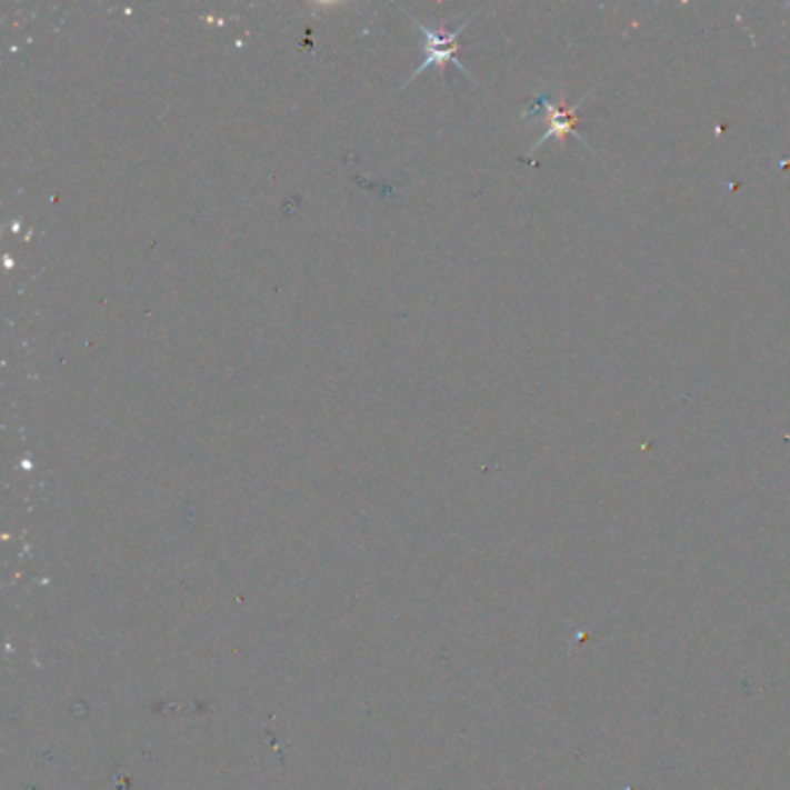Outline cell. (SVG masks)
<instances>
[{
    "mask_svg": "<svg viewBox=\"0 0 790 790\" xmlns=\"http://www.w3.org/2000/svg\"><path fill=\"white\" fill-rule=\"evenodd\" d=\"M411 19H413V23L418 26V29H420V33H422V38H420V47H422V63L418 66V70H416V74H413L411 79H416L418 74H422L427 66H433V63H446V61H452V63H454L461 72H464L469 79H473L471 70H469L464 63H461V61L457 59V49H459L457 38H459L461 33H464V29L469 26V21L459 23L454 31H446V29H441V31H431V29H427V26H424L422 21H418L416 17H411Z\"/></svg>",
    "mask_w": 790,
    "mask_h": 790,
    "instance_id": "1",
    "label": "cell"
},
{
    "mask_svg": "<svg viewBox=\"0 0 790 790\" xmlns=\"http://www.w3.org/2000/svg\"><path fill=\"white\" fill-rule=\"evenodd\" d=\"M584 100H587V98H584ZM584 100L576 102L573 107H563V104H554V102L550 100V93H548V91L540 93V96L527 107V112L522 114L524 121H529V119H533V117H542L544 121H548V130H544L542 138L536 142L533 151H538V147H542L550 138H566L568 132L578 134V138L587 144V140L582 138V134L573 130V128H576V121H578V109L584 104ZM587 147H589V144H587ZM589 149H591V147H589Z\"/></svg>",
    "mask_w": 790,
    "mask_h": 790,
    "instance_id": "2",
    "label": "cell"
}]
</instances>
